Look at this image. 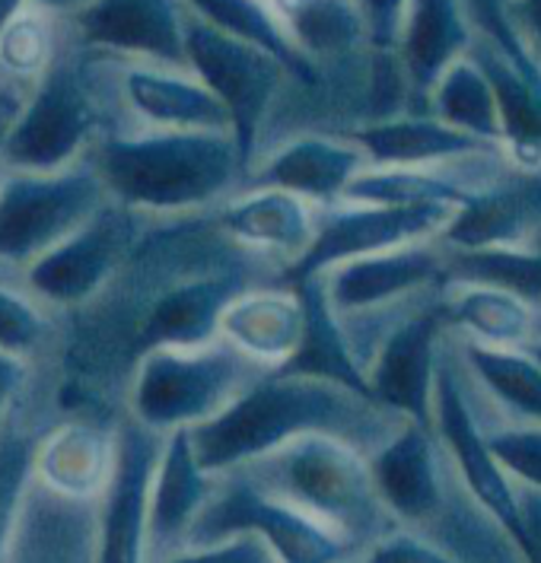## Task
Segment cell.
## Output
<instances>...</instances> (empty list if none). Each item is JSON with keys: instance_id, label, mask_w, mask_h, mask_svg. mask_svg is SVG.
I'll use <instances>...</instances> for the list:
<instances>
[{"instance_id": "6da1fadb", "label": "cell", "mask_w": 541, "mask_h": 563, "mask_svg": "<svg viewBox=\"0 0 541 563\" xmlns=\"http://www.w3.org/2000/svg\"><path fill=\"white\" fill-rule=\"evenodd\" d=\"M312 433L341 437L363 452L369 437L389 440L373 398L334 383L284 373H265L227 411L188 430L201 468L213 477L245 468Z\"/></svg>"}, {"instance_id": "7a4b0ae2", "label": "cell", "mask_w": 541, "mask_h": 563, "mask_svg": "<svg viewBox=\"0 0 541 563\" xmlns=\"http://www.w3.org/2000/svg\"><path fill=\"white\" fill-rule=\"evenodd\" d=\"M109 201L141 217H188L217 208L245 181L227 131H106L84 156Z\"/></svg>"}, {"instance_id": "3957f363", "label": "cell", "mask_w": 541, "mask_h": 563, "mask_svg": "<svg viewBox=\"0 0 541 563\" xmlns=\"http://www.w3.org/2000/svg\"><path fill=\"white\" fill-rule=\"evenodd\" d=\"M242 472L265 490L300 506L302 512L344 534L361 551L389 534L391 516L373 487L369 459L363 449L341 437H300L245 465Z\"/></svg>"}, {"instance_id": "277c9868", "label": "cell", "mask_w": 541, "mask_h": 563, "mask_svg": "<svg viewBox=\"0 0 541 563\" xmlns=\"http://www.w3.org/2000/svg\"><path fill=\"white\" fill-rule=\"evenodd\" d=\"M106 128L109 115L92 77L90 52L67 30L58 58L32 84L0 137V173H58L77 166Z\"/></svg>"}, {"instance_id": "5b68a950", "label": "cell", "mask_w": 541, "mask_h": 563, "mask_svg": "<svg viewBox=\"0 0 541 563\" xmlns=\"http://www.w3.org/2000/svg\"><path fill=\"white\" fill-rule=\"evenodd\" d=\"M265 369L220 338L198 347H153L134 356L128 417L153 433L195 430L227 411Z\"/></svg>"}, {"instance_id": "8992f818", "label": "cell", "mask_w": 541, "mask_h": 563, "mask_svg": "<svg viewBox=\"0 0 541 563\" xmlns=\"http://www.w3.org/2000/svg\"><path fill=\"white\" fill-rule=\"evenodd\" d=\"M233 534H252L268 548L274 563H351L361 548L329 529L300 506L265 490L242 468L217 475L211 497L195 519L188 544H211Z\"/></svg>"}, {"instance_id": "52a82bcc", "label": "cell", "mask_w": 541, "mask_h": 563, "mask_svg": "<svg viewBox=\"0 0 541 563\" xmlns=\"http://www.w3.org/2000/svg\"><path fill=\"white\" fill-rule=\"evenodd\" d=\"M106 201L87 159L58 173H0V277L23 274Z\"/></svg>"}, {"instance_id": "ba28073f", "label": "cell", "mask_w": 541, "mask_h": 563, "mask_svg": "<svg viewBox=\"0 0 541 563\" xmlns=\"http://www.w3.org/2000/svg\"><path fill=\"white\" fill-rule=\"evenodd\" d=\"M185 64L227 109L233 141L249 173L255 153L262 147L270 112L294 84L287 67L270 58L268 52L217 32L195 13L185 16Z\"/></svg>"}, {"instance_id": "9c48e42d", "label": "cell", "mask_w": 541, "mask_h": 563, "mask_svg": "<svg viewBox=\"0 0 541 563\" xmlns=\"http://www.w3.org/2000/svg\"><path fill=\"white\" fill-rule=\"evenodd\" d=\"M96 58H99V70L109 80L106 87H99V92L106 102H115L109 131L151 128V131H227L233 134L227 109L188 67L119 60L106 58V55H96Z\"/></svg>"}, {"instance_id": "30bf717a", "label": "cell", "mask_w": 541, "mask_h": 563, "mask_svg": "<svg viewBox=\"0 0 541 563\" xmlns=\"http://www.w3.org/2000/svg\"><path fill=\"white\" fill-rule=\"evenodd\" d=\"M141 213L106 201L90 220L42 255L20 277L42 306L77 309L96 299L131 258Z\"/></svg>"}, {"instance_id": "8fae6325", "label": "cell", "mask_w": 541, "mask_h": 563, "mask_svg": "<svg viewBox=\"0 0 541 563\" xmlns=\"http://www.w3.org/2000/svg\"><path fill=\"white\" fill-rule=\"evenodd\" d=\"M163 437L124 417L115 427V465L96 500L92 563H147L151 481Z\"/></svg>"}, {"instance_id": "7c38bea8", "label": "cell", "mask_w": 541, "mask_h": 563, "mask_svg": "<svg viewBox=\"0 0 541 563\" xmlns=\"http://www.w3.org/2000/svg\"><path fill=\"white\" fill-rule=\"evenodd\" d=\"M185 16V0H90L64 23L74 42L96 55L188 67Z\"/></svg>"}, {"instance_id": "4fadbf2b", "label": "cell", "mask_w": 541, "mask_h": 563, "mask_svg": "<svg viewBox=\"0 0 541 563\" xmlns=\"http://www.w3.org/2000/svg\"><path fill=\"white\" fill-rule=\"evenodd\" d=\"M242 287H249V277L240 267H208L169 280L137 322L134 356L153 347H198L217 341L220 316Z\"/></svg>"}, {"instance_id": "5bb4252c", "label": "cell", "mask_w": 541, "mask_h": 563, "mask_svg": "<svg viewBox=\"0 0 541 563\" xmlns=\"http://www.w3.org/2000/svg\"><path fill=\"white\" fill-rule=\"evenodd\" d=\"M363 169V150L354 141L302 131L280 137L255 156L245 173V185L280 188L325 208L341 201L344 188Z\"/></svg>"}, {"instance_id": "9a60e30c", "label": "cell", "mask_w": 541, "mask_h": 563, "mask_svg": "<svg viewBox=\"0 0 541 563\" xmlns=\"http://www.w3.org/2000/svg\"><path fill=\"white\" fill-rule=\"evenodd\" d=\"M316 213L319 205L300 195L265 185H242L227 201L217 205L213 223L236 245L258 252L262 258H277L287 271L312 245Z\"/></svg>"}, {"instance_id": "2e32d148", "label": "cell", "mask_w": 541, "mask_h": 563, "mask_svg": "<svg viewBox=\"0 0 541 563\" xmlns=\"http://www.w3.org/2000/svg\"><path fill=\"white\" fill-rule=\"evenodd\" d=\"M306 328V306L294 284H249L227 302L217 338L265 373L297 354Z\"/></svg>"}, {"instance_id": "e0dca14e", "label": "cell", "mask_w": 541, "mask_h": 563, "mask_svg": "<svg viewBox=\"0 0 541 563\" xmlns=\"http://www.w3.org/2000/svg\"><path fill=\"white\" fill-rule=\"evenodd\" d=\"M217 477L195 455L188 430L166 433L151 481L147 509V563L169 558L188 544V532L208 504Z\"/></svg>"}, {"instance_id": "ac0fdd59", "label": "cell", "mask_w": 541, "mask_h": 563, "mask_svg": "<svg viewBox=\"0 0 541 563\" xmlns=\"http://www.w3.org/2000/svg\"><path fill=\"white\" fill-rule=\"evenodd\" d=\"M115 465V430L90 420H67L38 437L32 455V477L38 487L64 500L96 504Z\"/></svg>"}, {"instance_id": "d6986e66", "label": "cell", "mask_w": 541, "mask_h": 563, "mask_svg": "<svg viewBox=\"0 0 541 563\" xmlns=\"http://www.w3.org/2000/svg\"><path fill=\"white\" fill-rule=\"evenodd\" d=\"M185 7H188V13H195L198 20H205L217 32L249 42V45L268 52L270 58L280 60L287 67L294 87H319L316 67L294 48V42L287 38V30L277 20V13L270 10L268 0H185Z\"/></svg>"}, {"instance_id": "ffe728a7", "label": "cell", "mask_w": 541, "mask_h": 563, "mask_svg": "<svg viewBox=\"0 0 541 563\" xmlns=\"http://www.w3.org/2000/svg\"><path fill=\"white\" fill-rule=\"evenodd\" d=\"M287 38L319 70L347 55L363 32L361 16L347 0H268Z\"/></svg>"}, {"instance_id": "44dd1931", "label": "cell", "mask_w": 541, "mask_h": 563, "mask_svg": "<svg viewBox=\"0 0 541 563\" xmlns=\"http://www.w3.org/2000/svg\"><path fill=\"white\" fill-rule=\"evenodd\" d=\"M64 35H67L64 20L30 3L0 32V74L7 80L32 87L52 67V60L58 58Z\"/></svg>"}, {"instance_id": "7402d4cb", "label": "cell", "mask_w": 541, "mask_h": 563, "mask_svg": "<svg viewBox=\"0 0 541 563\" xmlns=\"http://www.w3.org/2000/svg\"><path fill=\"white\" fill-rule=\"evenodd\" d=\"M38 437L16 427L10 417L0 427V563L7 561V548L16 529L20 509L32 487V455Z\"/></svg>"}, {"instance_id": "603a6c76", "label": "cell", "mask_w": 541, "mask_h": 563, "mask_svg": "<svg viewBox=\"0 0 541 563\" xmlns=\"http://www.w3.org/2000/svg\"><path fill=\"white\" fill-rule=\"evenodd\" d=\"M48 341V316L26 287L0 277V354L30 366V360Z\"/></svg>"}, {"instance_id": "cb8c5ba5", "label": "cell", "mask_w": 541, "mask_h": 563, "mask_svg": "<svg viewBox=\"0 0 541 563\" xmlns=\"http://www.w3.org/2000/svg\"><path fill=\"white\" fill-rule=\"evenodd\" d=\"M153 563H274L268 548L252 534H233L211 544H191Z\"/></svg>"}, {"instance_id": "d4e9b609", "label": "cell", "mask_w": 541, "mask_h": 563, "mask_svg": "<svg viewBox=\"0 0 541 563\" xmlns=\"http://www.w3.org/2000/svg\"><path fill=\"white\" fill-rule=\"evenodd\" d=\"M398 13H401V0H357V16L376 42L395 38Z\"/></svg>"}, {"instance_id": "484cf974", "label": "cell", "mask_w": 541, "mask_h": 563, "mask_svg": "<svg viewBox=\"0 0 541 563\" xmlns=\"http://www.w3.org/2000/svg\"><path fill=\"white\" fill-rule=\"evenodd\" d=\"M26 373H30V366H26V363H20V360H13V356L0 354V427H3V420L10 417V405H13V398L23 391Z\"/></svg>"}, {"instance_id": "4316f807", "label": "cell", "mask_w": 541, "mask_h": 563, "mask_svg": "<svg viewBox=\"0 0 541 563\" xmlns=\"http://www.w3.org/2000/svg\"><path fill=\"white\" fill-rule=\"evenodd\" d=\"M32 7H38V10H45V13H52V16H58V20H70V16H77L90 0H30Z\"/></svg>"}, {"instance_id": "83f0119b", "label": "cell", "mask_w": 541, "mask_h": 563, "mask_svg": "<svg viewBox=\"0 0 541 563\" xmlns=\"http://www.w3.org/2000/svg\"><path fill=\"white\" fill-rule=\"evenodd\" d=\"M26 7H30V0H0V32L7 30Z\"/></svg>"}]
</instances>
